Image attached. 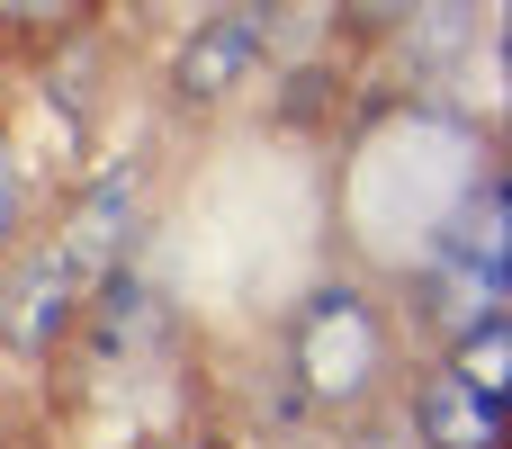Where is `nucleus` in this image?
Returning <instances> with one entry per match:
<instances>
[{
  "instance_id": "obj_1",
  "label": "nucleus",
  "mask_w": 512,
  "mask_h": 449,
  "mask_svg": "<svg viewBox=\"0 0 512 449\" xmlns=\"http://www.w3.org/2000/svg\"><path fill=\"white\" fill-rule=\"evenodd\" d=\"M405 360H414V333H405L387 279H378V270H351V261L315 270V279L288 297L279 342H270L279 396H288V405L306 414V432H324V441H333L342 423L387 414Z\"/></svg>"
},
{
  "instance_id": "obj_2",
  "label": "nucleus",
  "mask_w": 512,
  "mask_h": 449,
  "mask_svg": "<svg viewBox=\"0 0 512 449\" xmlns=\"http://www.w3.org/2000/svg\"><path fill=\"white\" fill-rule=\"evenodd\" d=\"M63 414H126V405H198V333L180 315V288L135 252L81 288V315L45 369Z\"/></svg>"
},
{
  "instance_id": "obj_3",
  "label": "nucleus",
  "mask_w": 512,
  "mask_h": 449,
  "mask_svg": "<svg viewBox=\"0 0 512 449\" xmlns=\"http://www.w3.org/2000/svg\"><path fill=\"white\" fill-rule=\"evenodd\" d=\"M153 189H162L153 153L126 144V153L81 162L63 189H45V216H36V225H45V243H54L81 279H99V270H117V261L144 252V234H153Z\"/></svg>"
},
{
  "instance_id": "obj_4",
  "label": "nucleus",
  "mask_w": 512,
  "mask_h": 449,
  "mask_svg": "<svg viewBox=\"0 0 512 449\" xmlns=\"http://www.w3.org/2000/svg\"><path fill=\"white\" fill-rule=\"evenodd\" d=\"M270 72V0H207L162 54V99L180 117H225Z\"/></svg>"
},
{
  "instance_id": "obj_5",
  "label": "nucleus",
  "mask_w": 512,
  "mask_h": 449,
  "mask_svg": "<svg viewBox=\"0 0 512 449\" xmlns=\"http://www.w3.org/2000/svg\"><path fill=\"white\" fill-rule=\"evenodd\" d=\"M81 270L45 243V225L0 261V360L9 369H27V378H45L54 369V351H63V333H72V315H81Z\"/></svg>"
},
{
  "instance_id": "obj_6",
  "label": "nucleus",
  "mask_w": 512,
  "mask_h": 449,
  "mask_svg": "<svg viewBox=\"0 0 512 449\" xmlns=\"http://www.w3.org/2000/svg\"><path fill=\"white\" fill-rule=\"evenodd\" d=\"M387 414L405 423V441H414V449H504V396L468 387V378H459V369H441L432 351H414V360H405V378H396Z\"/></svg>"
},
{
  "instance_id": "obj_7",
  "label": "nucleus",
  "mask_w": 512,
  "mask_h": 449,
  "mask_svg": "<svg viewBox=\"0 0 512 449\" xmlns=\"http://www.w3.org/2000/svg\"><path fill=\"white\" fill-rule=\"evenodd\" d=\"M36 216H45V171L27 153V126L0 108V261L36 234Z\"/></svg>"
},
{
  "instance_id": "obj_8",
  "label": "nucleus",
  "mask_w": 512,
  "mask_h": 449,
  "mask_svg": "<svg viewBox=\"0 0 512 449\" xmlns=\"http://www.w3.org/2000/svg\"><path fill=\"white\" fill-rule=\"evenodd\" d=\"M432 360H441V369H459L468 387L504 396V360H512V315H504V306H495V315H468L459 333H441V342H432Z\"/></svg>"
},
{
  "instance_id": "obj_9",
  "label": "nucleus",
  "mask_w": 512,
  "mask_h": 449,
  "mask_svg": "<svg viewBox=\"0 0 512 449\" xmlns=\"http://www.w3.org/2000/svg\"><path fill=\"white\" fill-rule=\"evenodd\" d=\"M99 18V0H0V45H54V36H72V27H90Z\"/></svg>"
},
{
  "instance_id": "obj_10",
  "label": "nucleus",
  "mask_w": 512,
  "mask_h": 449,
  "mask_svg": "<svg viewBox=\"0 0 512 449\" xmlns=\"http://www.w3.org/2000/svg\"><path fill=\"white\" fill-rule=\"evenodd\" d=\"M333 449H414V441H405V423H396V414H369V423H342Z\"/></svg>"
},
{
  "instance_id": "obj_11",
  "label": "nucleus",
  "mask_w": 512,
  "mask_h": 449,
  "mask_svg": "<svg viewBox=\"0 0 512 449\" xmlns=\"http://www.w3.org/2000/svg\"><path fill=\"white\" fill-rule=\"evenodd\" d=\"M117 449H234V441L207 423H171V432H144V441H117Z\"/></svg>"
}]
</instances>
